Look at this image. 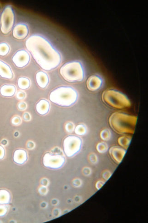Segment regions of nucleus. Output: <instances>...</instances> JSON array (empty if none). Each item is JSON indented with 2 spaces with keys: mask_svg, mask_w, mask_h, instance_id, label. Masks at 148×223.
<instances>
[{
  "mask_svg": "<svg viewBox=\"0 0 148 223\" xmlns=\"http://www.w3.org/2000/svg\"><path fill=\"white\" fill-rule=\"evenodd\" d=\"M26 46L36 62L44 70L54 69L61 63L59 52L41 36L34 35L30 37L26 42Z\"/></svg>",
  "mask_w": 148,
  "mask_h": 223,
  "instance_id": "f257e3e1",
  "label": "nucleus"
},
{
  "mask_svg": "<svg viewBox=\"0 0 148 223\" xmlns=\"http://www.w3.org/2000/svg\"><path fill=\"white\" fill-rule=\"evenodd\" d=\"M9 51V47L5 43L0 44V55L5 56Z\"/></svg>",
  "mask_w": 148,
  "mask_h": 223,
  "instance_id": "6ab92c4d",
  "label": "nucleus"
},
{
  "mask_svg": "<svg viewBox=\"0 0 148 223\" xmlns=\"http://www.w3.org/2000/svg\"><path fill=\"white\" fill-rule=\"evenodd\" d=\"M111 126L120 132H131L136 124V118L120 112L113 113L110 119Z\"/></svg>",
  "mask_w": 148,
  "mask_h": 223,
  "instance_id": "39448f33",
  "label": "nucleus"
},
{
  "mask_svg": "<svg viewBox=\"0 0 148 223\" xmlns=\"http://www.w3.org/2000/svg\"><path fill=\"white\" fill-rule=\"evenodd\" d=\"M25 97V93L23 91H19L16 94V97L19 99H22Z\"/></svg>",
  "mask_w": 148,
  "mask_h": 223,
  "instance_id": "5701e85b",
  "label": "nucleus"
},
{
  "mask_svg": "<svg viewBox=\"0 0 148 223\" xmlns=\"http://www.w3.org/2000/svg\"><path fill=\"white\" fill-rule=\"evenodd\" d=\"M16 92V88L13 85H4L0 88V93L5 97H13Z\"/></svg>",
  "mask_w": 148,
  "mask_h": 223,
  "instance_id": "dca6fc26",
  "label": "nucleus"
},
{
  "mask_svg": "<svg viewBox=\"0 0 148 223\" xmlns=\"http://www.w3.org/2000/svg\"><path fill=\"white\" fill-rule=\"evenodd\" d=\"M110 153L111 155L116 161H121L126 153V151L119 148H112L110 149Z\"/></svg>",
  "mask_w": 148,
  "mask_h": 223,
  "instance_id": "f3484780",
  "label": "nucleus"
},
{
  "mask_svg": "<svg viewBox=\"0 0 148 223\" xmlns=\"http://www.w3.org/2000/svg\"><path fill=\"white\" fill-rule=\"evenodd\" d=\"M28 34L27 26L24 24H18L13 30V36L17 39H23L25 38Z\"/></svg>",
  "mask_w": 148,
  "mask_h": 223,
  "instance_id": "9d476101",
  "label": "nucleus"
},
{
  "mask_svg": "<svg viewBox=\"0 0 148 223\" xmlns=\"http://www.w3.org/2000/svg\"><path fill=\"white\" fill-rule=\"evenodd\" d=\"M102 80L101 78L98 76H91L87 81L88 88L91 91H95L101 87Z\"/></svg>",
  "mask_w": 148,
  "mask_h": 223,
  "instance_id": "9b49d317",
  "label": "nucleus"
},
{
  "mask_svg": "<svg viewBox=\"0 0 148 223\" xmlns=\"http://www.w3.org/2000/svg\"><path fill=\"white\" fill-rule=\"evenodd\" d=\"M0 76L6 79H12L13 77V73L10 66L2 60H0Z\"/></svg>",
  "mask_w": 148,
  "mask_h": 223,
  "instance_id": "f8f14e48",
  "label": "nucleus"
},
{
  "mask_svg": "<svg viewBox=\"0 0 148 223\" xmlns=\"http://www.w3.org/2000/svg\"><path fill=\"white\" fill-rule=\"evenodd\" d=\"M18 108L20 110H24L26 108V104L25 102H21L18 103Z\"/></svg>",
  "mask_w": 148,
  "mask_h": 223,
  "instance_id": "4be33fe9",
  "label": "nucleus"
},
{
  "mask_svg": "<svg viewBox=\"0 0 148 223\" xmlns=\"http://www.w3.org/2000/svg\"><path fill=\"white\" fill-rule=\"evenodd\" d=\"M102 99L106 104L115 108H126L131 106L129 99L126 95L115 90H108L104 91Z\"/></svg>",
  "mask_w": 148,
  "mask_h": 223,
  "instance_id": "20e7f679",
  "label": "nucleus"
},
{
  "mask_svg": "<svg viewBox=\"0 0 148 223\" xmlns=\"http://www.w3.org/2000/svg\"><path fill=\"white\" fill-rule=\"evenodd\" d=\"M30 60V56L25 50L17 51L12 58L14 64L17 67L23 68L28 65Z\"/></svg>",
  "mask_w": 148,
  "mask_h": 223,
  "instance_id": "1a4fd4ad",
  "label": "nucleus"
},
{
  "mask_svg": "<svg viewBox=\"0 0 148 223\" xmlns=\"http://www.w3.org/2000/svg\"><path fill=\"white\" fill-rule=\"evenodd\" d=\"M27 159V153L25 150L18 149L15 151L13 160L16 163L22 164L26 161Z\"/></svg>",
  "mask_w": 148,
  "mask_h": 223,
  "instance_id": "2eb2a0df",
  "label": "nucleus"
},
{
  "mask_svg": "<svg viewBox=\"0 0 148 223\" xmlns=\"http://www.w3.org/2000/svg\"><path fill=\"white\" fill-rule=\"evenodd\" d=\"M17 85L21 89H27L30 86V80L27 78L21 77L17 80Z\"/></svg>",
  "mask_w": 148,
  "mask_h": 223,
  "instance_id": "a211bd4d",
  "label": "nucleus"
},
{
  "mask_svg": "<svg viewBox=\"0 0 148 223\" xmlns=\"http://www.w3.org/2000/svg\"><path fill=\"white\" fill-rule=\"evenodd\" d=\"M21 119L20 117L18 116H15L12 119V122L14 125H18L20 124Z\"/></svg>",
  "mask_w": 148,
  "mask_h": 223,
  "instance_id": "412c9836",
  "label": "nucleus"
},
{
  "mask_svg": "<svg viewBox=\"0 0 148 223\" xmlns=\"http://www.w3.org/2000/svg\"><path fill=\"white\" fill-rule=\"evenodd\" d=\"M15 15L11 6L5 8L1 15L0 24L3 34H7L12 30L14 24Z\"/></svg>",
  "mask_w": 148,
  "mask_h": 223,
  "instance_id": "423d86ee",
  "label": "nucleus"
},
{
  "mask_svg": "<svg viewBox=\"0 0 148 223\" xmlns=\"http://www.w3.org/2000/svg\"><path fill=\"white\" fill-rule=\"evenodd\" d=\"M36 110L39 114L44 115L47 114L50 109V104L46 100L42 99L36 104Z\"/></svg>",
  "mask_w": 148,
  "mask_h": 223,
  "instance_id": "4468645a",
  "label": "nucleus"
},
{
  "mask_svg": "<svg viewBox=\"0 0 148 223\" xmlns=\"http://www.w3.org/2000/svg\"><path fill=\"white\" fill-rule=\"evenodd\" d=\"M82 140L79 137L69 136L64 141V149L66 155L72 157L76 154L81 149Z\"/></svg>",
  "mask_w": 148,
  "mask_h": 223,
  "instance_id": "0eeeda50",
  "label": "nucleus"
},
{
  "mask_svg": "<svg viewBox=\"0 0 148 223\" xmlns=\"http://www.w3.org/2000/svg\"><path fill=\"white\" fill-rule=\"evenodd\" d=\"M36 79L37 85L42 88H44L48 85L49 78L45 72L39 71L36 75Z\"/></svg>",
  "mask_w": 148,
  "mask_h": 223,
  "instance_id": "ddd939ff",
  "label": "nucleus"
},
{
  "mask_svg": "<svg viewBox=\"0 0 148 223\" xmlns=\"http://www.w3.org/2000/svg\"><path fill=\"white\" fill-rule=\"evenodd\" d=\"M76 90L69 87H61L54 90L49 95V99L53 103L62 107H70L77 99Z\"/></svg>",
  "mask_w": 148,
  "mask_h": 223,
  "instance_id": "f03ea898",
  "label": "nucleus"
},
{
  "mask_svg": "<svg viewBox=\"0 0 148 223\" xmlns=\"http://www.w3.org/2000/svg\"><path fill=\"white\" fill-rule=\"evenodd\" d=\"M64 162V158L60 154L47 153L43 157L44 165L52 169L60 168L63 166Z\"/></svg>",
  "mask_w": 148,
  "mask_h": 223,
  "instance_id": "6e6552de",
  "label": "nucleus"
},
{
  "mask_svg": "<svg viewBox=\"0 0 148 223\" xmlns=\"http://www.w3.org/2000/svg\"><path fill=\"white\" fill-rule=\"evenodd\" d=\"M5 151L4 148L2 146L0 145V159H2L5 156Z\"/></svg>",
  "mask_w": 148,
  "mask_h": 223,
  "instance_id": "b1692460",
  "label": "nucleus"
},
{
  "mask_svg": "<svg viewBox=\"0 0 148 223\" xmlns=\"http://www.w3.org/2000/svg\"><path fill=\"white\" fill-rule=\"evenodd\" d=\"M60 73L66 80L70 82L82 81L84 76L83 66L78 61L64 64L60 69Z\"/></svg>",
  "mask_w": 148,
  "mask_h": 223,
  "instance_id": "7ed1b4c3",
  "label": "nucleus"
},
{
  "mask_svg": "<svg viewBox=\"0 0 148 223\" xmlns=\"http://www.w3.org/2000/svg\"><path fill=\"white\" fill-rule=\"evenodd\" d=\"M75 132L79 135H83L86 133V129L84 126L82 124L77 125L75 130Z\"/></svg>",
  "mask_w": 148,
  "mask_h": 223,
  "instance_id": "aec40b11",
  "label": "nucleus"
},
{
  "mask_svg": "<svg viewBox=\"0 0 148 223\" xmlns=\"http://www.w3.org/2000/svg\"><path fill=\"white\" fill-rule=\"evenodd\" d=\"M24 118L25 120H29L30 119V115L29 113H25L23 115Z\"/></svg>",
  "mask_w": 148,
  "mask_h": 223,
  "instance_id": "393cba45",
  "label": "nucleus"
}]
</instances>
